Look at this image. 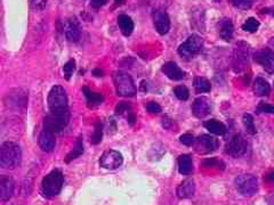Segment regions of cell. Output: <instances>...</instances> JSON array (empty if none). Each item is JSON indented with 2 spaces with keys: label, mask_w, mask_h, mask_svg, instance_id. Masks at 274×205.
Returning <instances> with one entry per match:
<instances>
[{
  "label": "cell",
  "mask_w": 274,
  "mask_h": 205,
  "mask_svg": "<svg viewBox=\"0 0 274 205\" xmlns=\"http://www.w3.org/2000/svg\"><path fill=\"white\" fill-rule=\"evenodd\" d=\"M237 191L242 196H253L258 191V180L253 175H240L234 179Z\"/></svg>",
  "instance_id": "ba28073f"
},
{
  "label": "cell",
  "mask_w": 274,
  "mask_h": 205,
  "mask_svg": "<svg viewBox=\"0 0 274 205\" xmlns=\"http://www.w3.org/2000/svg\"><path fill=\"white\" fill-rule=\"evenodd\" d=\"M106 2H108V0H90L91 6H93L94 8H101V7L104 6Z\"/></svg>",
  "instance_id": "ab89813d"
},
{
  "label": "cell",
  "mask_w": 274,
  "mask_h": 205,
  "mask_svg": "<svg viewBox=\"0 0 274 205\" xmlns=\"http://www.w3.org/2000/svg\"><path fill=\"white\" fill-rule=\"evenodd\" d=\"M174 94L180 101H188L190 97L189 89L185 86H177L174 88Z\"/></svg>",
  "instance_id": "1f68e13d"
},
{
  "label": "cell",
  "mask_w": 274,
  "mask_h": 205,
  "mask_svg": "<svg viewBox=\"0 0 274 205\" xmlns=\"http://www.w3.org/2000/svg\"><path fill=\"white\" fill-rule=\"evenodd\" d=\"M204 125L210 133H213V135H217V136L225 135L226 130H228V129H226L224 123H222L221 121H217V120L206 121L204 123Z\"/></svg>",
  "instance_id": "d4e9b609"
},
{
  "label": "cell",
  "mask_w": 274,
  "mask_h": 205,
  "mask_svg": "<svg viewBox=\"0 0 274 205\" xmlns=\"http://www.w3.org/2000/svg\"><path fill=\"white\" fill-rule=\"evenodd\" d=\"M256 112L258 114L261 113H269V114H274V106L266 104V102H260L256 107Z\"/></svg>",
  "instance_id": "e575fe53"
},
{
  "label": "cell",
  "mask_w": 274,
  "mask_h": 205,
  "mask_svg": "<svg viewBox=\"0 0 274 205\" xmlns=\"http://www.w3.org/2000/svg\"><path fill=\"white\" fill-rule=\"evenodd\" d=\"M82 154H83V141H82V138L79 137L78 139L75 140L72 149H71L70 153L66 155L65 161L67 163H70L71 161L78 159V157L82 155Z\"/></svg>",
  "instance_id": "4316f807"
},
{
  "label": "cell",
  "mask_w": 274,
  "mask_h": 205,
  "mask_svg": "<svg viewBox=\"0 0 274 205\" xmlns=\"http://www.w3.org/2000/svg\"><path fill=\"white\" fill-rule=\"evenodd\" d=\"M265 179L270 181V183H273L274 181V171H271L270 173H268V175H266L265 177Z\"/></svg>",
  "instance_id": "60d3db41"
},
{
  "label": "cell",
  "mask_w": 274,
  "mask_h": 205,
  "mask_svg": "<svg viewBox=\"0 0 274 205\" xmlns=\"http://www.w3.org/2000/svg\"><path fill=\"white\" fill-rule=\"evenodd\" d=\"M196 193V181L192 178L185 179L183 183L177 187L176 194L180 200H186L192 197Z\"/></svg>",
  "instance_id": "e0dca14e"
},
{
  "label": "cell",
  "mask_w": 274,
  "mask_h": 205,
  "mask_svg": "<svg viewBox=\"0 0 274 205\" xmlns=\"http://www.w3.org/2000/svg\"><path fill=\"white\" fill-rule=\"evenodd\" d=\"M193 86L198 93H209L210 89H212V85L206 78L202 77H197L194 78Z\"/></svg>",
  "instance_id": "83f0119b"
},
{
  "label": "cell",
  "mask_w": 274,
  "mask_h": 205,
  "mask_svg": "<svg viewBox=\"0 0 274 205\" xmlns=\"http://www.w3.org/2000/svg\"><path fill=\"white\" fill-rule=\"evenodd\" d=\"M153 23L159 34L165 35L170 30V18L165 10H157L153 13Z\"/></svg>",
  "instance_id": "5bb4252c"
},
{
  "label": "cell",
  "mask_w": 274,
  "mask_h": 205,
  "mask_svg": "<svg viewBox=\"0 0 274 205\" xmlns=\"http://www.w3.org/2000/svg\"><path fill=\"white\" fill-rule=\"evenodd\" d=\"M125 113H132V109H130V106L127 102H120L116 107V114H118V115H124Z\"/></svg>",
  "instance_id": "d590c367"
},
{
  "label": "cell",
  "mask_w": 274,
  "mask_h": 205,
  "mask_svg": "<svg viewBox=\"0 0 274 205\" xmlns=\"http://www.w3.org/2000/svg\"><path fill=\"white\" fill-rule=\"evenodd\" d=\"M56 145V139H55V133L50 130L43 129L40 136H39V146L43 152H51Z\"/></svg>",
  "instance_id": "ac0fdd59"
},
{
  "label": "cell",
  "mask_w": 274,
  "mask_h": 205,
  "mask_svg": "<svg viewBox=\"0 0 274 205\" xmlns=\"http://www.w3.org/2000/svg\"><path fill=\"white\" fill-rule=\"evenodd\" d=\"M124 163V157H122L121 153L114 149H109L102 154L100 159V165L103 169L106 170H116L119 169Z\"/></svg>",
  "instance_id": "9c48e42d"
},
{
  "label": "cell",
  "mask_w": 274,
  "mask_h": 205,
  "mask_svg": "<svg viewBox=\"0 0 274 205\" xmlns=\"http://www.w3.org/2000/svg\"><path fill=\"white\" fill-rule=\"evenodd\" d=\"M178 171H180L181 175L184 176L191 175L193 171V162L191 156L183 154V155L178 157Z\"/></svg>",
  "instance_id": "7402d4cb"
},
{
  "label": "cell",
  "mask_w": 274,
  "mask_h": 205,
  "mask_svg": "<svg viewBox=\"0 0 274 205\" xmlns=\"http://www.w3.org/2000/svg\"><path fill=\"white\" fill-rule=\"evenodd\" d=\"M118 25L120 27L121 32L126 37H128L133 33L134 31V22L132 17H129L128 15H119L118 16Z\"/></svg>",
  "instance_id": "cb8c5ba5"
},
{
  "label": "cell",
  "mask_w": 274,
  "mask_h": 205,
  "mask_svg": "<svg viewBox=\"0 0 274 205\" xmlns=\"http://www.w3.org/2000/svg\"><path fill=\"white\" fill-rule=\"evenodd\" d=\"M273 15H274V9H273Z\"/></svg>",
  "instance_id": "ee69618b"
},
{
  "label": "cell",
  "mask_w": 274,
  "mask_h": 205,
  "mask_svg": "<svg viewBox=\"0 0 274 205\" xmlns=\"http://www.w3.org/2000/svg\"><path fill=\"white\" fill-rule=\"evenodd\" d=\"M254 60L270 74L274 73V50L264 48L254 54Z\"/></svg>",
  "instance_id": "30bf717a"
},
{
  "label": "cell",
  "mask_w": 274,
  "mask_h": 205,
  "mask_svg": "<svg viewBox=\"0 0 274 205\" xmlns=\"http://www.w3.org/2000/svg\"><path fill=\"white\" fill-rule=\"evenodd\" d=\"M7 98H8V101H6V104L10 106V107H15V108L25 107L27 97L25 93H22L21 89L14 90V92H11L10 94L8 93Z\"/></svg>",
  "instance_id": "d6986e66"
},
{
  "label": "cell",
  "mask_w": 274,
  "mask_h": 205,
  "mask_svg": "<svg viewBox=\"0 0 274 205\" xmlns=\"http://www.w3.org/2000/svg\"><path fill=\"white\" fill-rule=\"evenodd\" d=\"M233 70L237 73L242 72L248 65L249 61V45L245 41H238L233 48Z\"/></svg>",
  "instance_id": "8992f818"
},
{
  "label": "cell",
  "mask_w": 274,
  "mask_h": 205,
  "mask_svg": "<svg viewBox=\"0 0 274 205\" xmlns=\"http://www.w3.org/2000/svg\"><path fill=\"white\" fill-rule=\"evenodd\" d=\"M64 33L67 40L70 42H77L80 39V25H79L78 19L75 17H71L66 19L64 25Z\"/></svg>",
  "instance_id": "2e32d148"
},
{
  "label": "cell",
  "mask_w": 274,
  "mask_h": 205,
  "mask_svg": "<svg viewBox=\"0 0 274 205\" xmlns=\"http://www.w3.org/2000/svg\"><path fill=\"white\" fill-rule=\"evenodd\" d=\"M180 141L185 146H191L194 144V137L191 135V133H184L180 137Z\"/></svg>",
  "instance_id": "74e56055"
},
{
  "label": "cell",
  "mask_w": 274,
  "mask_h": 205,
  "mask_svg": "<svg viewBox=\"0 0 274 205\" xmlns=\"http://www.w3.org/2000/svg\"><path fill=\"white\" fill-rule=\"evenodd\" d=\"M74 70H75V62L73 60L69 61L64 66H63V72H64L66 80H70V78L73 74Z\"/></svg>",
  "instance_id": "836d02e7"
},
{
  "label": "cell",
  "mask_w": 274,
  "mask_h": 205,
  "mask_svg": "<svg viewBox=\"0 0 274 205\" xmlns=\"http://www.w3.org/2000/svg\"><path fill=\"white\" fill-rule=\"evenodd\" d=\"M202 46H204L202 38L198 34H192L181 43L178 47V54L184 58H192L200 53Z\"/></svg>",
  "instance_id": "52a82bcc"
},
{
  "label": "cell",
  "mask_w": 274,
  "mask_h": 205,
  "mask_svg": "<svg viewBox=\"0 0 274 205\" xmlns=\"http://www.w3.org/2000/svg\"><path fill=\"white\" fill-rule=\"evenodd\" d=\"M218 33H220V37L225 41H230L233 37V23L230 18H222L220 22H218Z\"/></svg>",
  "instance_id": "44dd1931"
},
{
  "label": "cell",
  "mask_w": 274,
  "mask_h": 205,
  "mask_svg": "<svg viewBox=\"0 0 274 205\" xmlns=\"http://www.w3.org/2000/svg\"><path fill=\"white\" fill-rule=\"evenodd\" d=\"M247 140L242 135L233 136L226 144V153L233 157H240L247 152Z\"/></svg>",
  "instance_id": "8fae6325"
},
{
  "label": "cell",
  "mask_w": 274,
  "mask_h": 205,
  "mask_svg": "<svg viewBox=\"0 0 274 205\" xmlns=\"http://www.w3.org/2000/svg\"><path fill=\"white\" fill-rule=\"evenodd\" d=\"M161 71L165 73V76H167L170 79V80L180 81L184 78V72H183V71L180 69V66L174 62L166 63V64L162 66Z\"/></svg>",
  "instance_id": "ffe728a7"
},
{
  "label": "cell",
  "mask_w": 274,
  "mask_h": 205,
  "mask_svg": "<svg viewBox=\"0 0 274 205\" xmlns=\"http://www.w3.org/2000/svg\"><path fill=\"white\" fill-rule=\"evenodd\" d=\"M31 7L34 10H42L46 7L47 0H29Z\"/></svg>",
  "instance_id": "8d00e7d4"
},
{
  "label": "cell",
  "mask_w": 274,
  "mask_h": 205,
  "mask_svg": "<svg viewBox=\"0 0 274 205\" xmlns=\"http://www.w3.org/2000/svg\"><path fill=\"white\" fill-rule=\"evenodd\" d=\"M122 1H124V0H116V2H118V3H121Z\"/></svg>",
  "instance_id": "7bdbcfd3"
},
{
  "label": "cell",
  "mask_w": 274,
  "mask_h": 205,
  "mask_svg": "<svg viewBox=\"0 0 274 205\" xmlns=\"http://www.w3.org/2000/svg\"><path fill=\"white\" fill-rule=\"evenodd\" d=\"M93 73L95 74V76H96V77H103V71H101V70H94L93 71Z\"/></svg>",
  "instance_id": "b9f144b4"
},
{
  "label": "cell",
  "mask_w": 274,
  "mask_h": 205,
  "mask_svg": "<svg viewBox=\"0 0 274 205\" xmlns=\"http://www.w3.org/2000/svg\"><path fill=\"white\" fill-rule=\"evenodd\" d=\"M70 121V112H50L48 115L45 117L43 121V129L50 130L51 132L56 133L61 132L62 130H64L65 127Z\"/></svg>",
  "instance_id": "5b68a950"
},
{
  "label": "cell",
  "mask_w": 274,
  "mask_h": 205,
  "mask_svg": "<svg viewBox=\"0 0 274 205\" xmlns=\"http://www.w3.org/2000/svg\"><path fill=\"white\" fill-rule=\"evenodd\" d=\"M254 93L260 97L269 96L270 93H271V86L264 78L258 77L254 82Z\"/></svg>",
  "instance_id": "603a6c76"
},
{
  "label": "cell",
  "mask_w": 274,
  "mask_h": 205,
  "mask_svg": "<svg viewBox=\"0 0 274 205\" xmlns=\"http://www.w3.org/2000/svg\"><path fill=\"white\" fill-rule=\"evenodd\" d=\"M102 136H103V130H102V123L101 122H96L94 125V132L91 135V144L97 145L102 141Z\"/></svg>",
  "instance_id": "4dcf8cb0"
},
{
  "label": "cell",
  "mask_w": 274,
  "mask_h": 205,
  "mask_svg": "<svg viewBox=\"0 0 274 205\" xmlns=\"http://www.w3.org/2000/svg\"><path fill=\"white\" fill-rule=\"evenodd\" d=\"M146 109L150 113H160L161 112V106L156 102H150L146 104Z\"/></svg>",
  "instance_id": "f35d334b"
},
{
  "label": "cell",
  "mask_w": 274,
  "mask_h": 205,
  "mask_svg": "<svg viewBox=\"0 0 274 205\" xmlns=\"http://www.w3.org/2000/svg\"><path fill=\"white\" fill-rule=\"evenodd\" d=\"M15 183L11 177L1 176L0 177V200L2 202L10 200L14 195Z\"/></svg>",
  "instance_id": "9a60e30c"
},
{
  "label": "cell",
  "mask_w": 274,
  "mask_h": 205,
  "mask_svg": "<svg viewBox=\"0 0 274 205\" xmlns=\"http://www.w3.org/2000/svg\"><path fill=\"white\" fill-rule=\"evenodd\" d=\"M114 86H116L118 95L122 97H133L136 95L137 89L133 78L122 71H118L113 76Z\"/></svg>",
  "instance_id": "277c9868"
},
{
  "label": "cell",
  "mask_w": 274,
  "mask_h": 205,
  "mask_svg": "<svg viewBox=\"0 0 274 205\" xmlns=\"http://www.w3.org/2000/svg\"><path fill=\"white\" fill-rule=\"evenodd\" d=\"M63 184H64V176L62 171L53 170L42 179L41 193L45 197H54L58 195L62 191Z\"/></svg>",
  "instance_id": "7a4b0ae2"
},
{
  "label": "cell",
  "mask_w": 274,
  "mask_h": 205,
  "mask_svg": "<svg viewBox=\"0 0 274 205\" xmlns=\"http://www.w3.org/2000/svg\"><path fill=\"white\" fill-rule=\"evenodd\" d=\"M82 92H83V95H85L87 102H88V104L91 106L100 105L102 104L103 101H104V97L102 96V94L93 93L88 87H83Z\"/></svg>",
  "instance_id": "484cf974"
},
{
  "label": "cell",
  "mask_w": 274,
  "mask_h": 205,
  "mask_svg": "<svg viewBox=\"0 0 274 205\" xmlns=\"http://www.w3.org/2000/svg\"><path fill=\"white\" fill-rule=\"evenodd\" d=\"M253 1L254 0H230V2L232 3L233 7L241 10L249 9L253 6Z\"/></svg>",
  "instance_id": "d6a6232c"
},
{
  "label": "cell",
  "mask_w": 274,
  "mask_h": 205,
  "mask_svg": "<svg viewBox=\"0 0 274 205\" xmlns=\"http://www.w3.org/2000/svg\"><path fill=\"white\" fill-rule=\"evenodd\" d=\"M48 107L50 112H64L69 111V104H67V96L63 87L54 86L50 89L47 98Z\"/></svg>",
  "instance_id": "3957f363"
},
{
  "label": "cell",
  "mask_w": 274,
  "mask_h": 205,
  "mask_svg": "<svg viewBox=\"0 0 274 205\" xmlns=\"http://www.w3.org/2000/svg\"><path fill=\"white\" fill-rule=\"evenodd\" d=\"M220 143L215 137L209 135H202L196 140V149L198 153L209 154L215 152Z\"/></svg>",
  "instance_id": "7c38bea8"
},
{
  "label": "cell",
  "mask_w": 274,
  "mask_h": 205,
  "mask_svg": "<svg viewBox=\"0 0 274 205\" xmlns=\"http://www.w3.org/2000/svg\"><path fill=\"white\" fill-rule=\"evenodd\" d=\"M212 102H210L209 98L205 96H200L194 100L192 104V112L194 116L202 119V117H206L212 112Z\"/></svg>",
  "instance_id": "4fadbf2b"
},
{
  "label": "cell",
  "mask_w": 274,
  "mask_h": 205,
  "mask_svg": "<svg viewBox=\"0 0 274 205\" xmlns=\"http://www.w3.org/2000/svg\"><path fill=\"white\" fill-rule=\"evenodd\" d=\"M260 22H258L255 17H249L247 21L242 24V30L246 31V32L254 33L260 29Z\"/></svg>",
  "instance_id": "f546056e"
},
{
  "label": "cell",
  "mask_w": 274,
  "mask_h": 205,
  "mask_svg": "<svg viewBox=\"0 0 274 205\" xmlns=\"http://www.w3.org/2000/svg\"><path fill=\"white\" fill-rule=\"evenodd\" d=\"M22 161V151L14 141H5L0 147V167L7 170L16 169Z\"/></svg>",
  "instance_id": "6da1fadb"
},
{
  "label": "cell",
  "mask_w": 274,
  "mask_h": 205,
  "mask_svg": "<svg viewBox=\"0 0 274 205\" xmlns=\"http://www.w3.org/2000/svg\"><path fill=\"white\" fill-rule=\"evenodd\" d=\"M242 122H244L245 129L249 135H255L256 133V128H255V123H254V117L252 114L246 113L242 116Z\"/></svg>",
  "instance_id": "f1b7e54d"
}]
</instances>
